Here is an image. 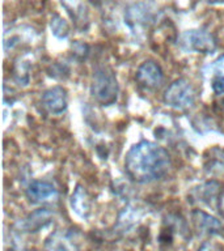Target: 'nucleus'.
<instances>
[{
  "label": "nucleus",
  "instance_id": "19",
  "mask_svg": "<svg viewBox=\"0 0 224 251\" xmlns=\"http://www.w3.org/2000/svg\"><path fill=\"white\" fill-rule=\"evenodd\" d=\"M220 154H222V157H220V158H222V161L224 162V151H220Z\"/></svg>",
  "mask_w": 224,
  "mask_h": 251
},
{
  "label": "nucleus",
  "instance_id": "9",
  "mask_svg": "<svg viewBox=\"0 0 224 251\" xmlns=\"http://www.w3.org/2000/svg\"><path fill=\"white\" fill-rule=\"evenodd\" d=\"M45 251H79L70 231L58 230L46 239Z\"/></svg>",
  "mask_w": 224,
  "mask_h": 251
},
{
  "label": "nucleus",
  "instance_id": "4",
  "mask_svg": "<svg viewBox=\"0 0 224 251\" xmlns=\"http://www.w3.org/2000/svg\"><path fill=\"white\" fill-rule=\"evenodd\" d=\"M181 47L188 52H200V54H211L216 49V41L214 35L207 30L192 29L185 31L181 35Z\"/></svg>",
  "mask_w": 224,
  "mask_h": 251
},
{
  "label": "nucleus",
  "instance_id": "10",
  "mask_svg": "<svg viewBox=\"0 0 224 251\" xmlns=\"http://www.w3.org/2000/svg\"><path fill=\"white\" fill-rule=\"evenodd\" d=\"M53 220V212L49 211L47 208H39L37 211L31 212L27 219L20 224V226L24 231L28 233H35L41 230L42 227L47 226Z\"/></svg>",
  "mask_w": 224,
  "mask_h": 251
},
{
  "label": "nucleus",
  "instance_id": "12",
  "mask_svg": "<svg viewBox=\"0 0 224 251\" xmlns=\"http://www.w3.org/2000/svg\"><path fill=\"white\" fill-rule=\"evenodd\" d=\"M71 207H72V211L79 215L80 217H88L90 212V200L89 196L86 194L85 188L83 186H76L74 194L71 196Z\"/></svg>",
  "mask_w": 224,
  "mask_h": 251
},
{
  "label": "nucleus",
  "instance_id": "3",
  "mask_svg": "<svg viewBox=\"0 0 224 251\" xmlns=\"http://www.w3.org/2000/svg\"><path fill=\"white\" fill-rule=\"evenodd\" d=\"M164 102L177 110L190 109L196 102V90L186 78H178L164 92Z\"/></svg>",
  "mask_w": 224,
  "mask_h": 251
},
{
  "label": "nucleus",
  "instance_id": "18",
  "mask_svg": "<svg viewBox=\"0 0 224 251\" xmlns=\"http://www.w3.org/2000/svg\"><path fill=\"white\" fill-rule=\"evenodd\" d=\"M207 3H210V4H223L224 0H207Z\"/></svg>",
  "mask_w": 224,
  "mask_h": 251
},
{
  "label": "nucleus",
  "instance_id": "5",
  "mask_svg": "<svg viewBox=\"0 0 224 251\" xmlns=\"http://www.w3.org/2000/svg\"><path fill=\"white\" fill-rule=\"evenodd\" d=\"M155 16V9L149 3L138 1L131 4L125 12V23L129 25L130 29H139L141 26H147Z\"/></svg>",
  "mask_w": 224,
  "mask_h": 251
},
{
  "label": "nucleus",
  "instance_id": "17",
  "mask_svg": "<svg viewBox=\"0 0 224 251\" xmlns=\"http://www.w3.org/2000/svg\"><path fill=\"white\" fill-rule=\"evenodd\" d=\"M72 49H74L75 55H78L80 58H84V56L88 54V46H86L85 43L76 42L74 46H72Z\"/></svg>",
  "mask_w": 224,
  "mask_h": 251
},
{
  "label": "nucleus",
  "instance_id": "6",
  "mask_svg": "<svg viewBox=\"0 0 224 251\" xmlns=\"http://www.w3.org/2000/svg\"><path fill=\"white\" fill-rule=\"evenodd\" d=\"M135 80L140 86L147 89H155L161 85L164 80V74L161 67L155 60H145L138 67Z\"/></svg>",
  "mask_w": 224,
  "mask_h": 251
},
{
  "label": "nucleus",
  "instance_id": "14",
  "mask_svg": "<svg viewBox=\"0 0 224 251\" xmlns=\"http://www.w3.org/2000/svg\"><path fill=\"white\" fill-rule=\"evenodd\" d=\"M62 4L72 16V19L76 20V23H85V8L80 0H62Z\"/></svg>",
  "mask_w": 224,
  "mask_h": 251
},
{
  "label": "nucleus",
  "instance_id": "8",
  "mask_svg": "<svg viewBox=\"0 0 224 251\" xmlns=\"http://www.w3.org/2000/svg\"><path fill=\"white\" fill-rule=\"evenodd\" d=\"M45 109L51 114H62L67 109V92L62 86H53L42 96Z\"/></svg>",
  "mask_w": 224,
  "mask_h": 251
},
{
  "label": "nucleus",
  "instance_id": "1",
  "mask_svg": "<svg viewBox=\"0 0 224 251\" xmlns=\"http://www.w3.org/2000/svg\"><path fill=\"white\" fill-rule=\"evenodd\" d=\"M170 169V157L163 147L143 140L133 145L125 157V170L137 183H151L161 179Z\"/></svg>",
  "mask_w": 224,
  "mask_h": 251
},
{
  "label": "nucleus",
  "instance_id": "20",
  "mask_svg": "<svg viewBox=\"0 0 224 251\" xmlns=\"http://www.w3.org/2000/svg\"><path fill=\"white\" fill-rule=\"evenodd\" d=\"M222 103H223V106H224V98H223V102H222Z\"/></svg>",
  "mask_w": 224,
  "mask_h": 251
},
{
  "label": "nucleus",
  "instance_id": "11",
  "mask_svg": "<svg viewBox=\"0 0 224 251\" xmlns=\"http://www.w3.org/2000/svg\"><path fill=\"white\" fill-rule=\"evenodd\" d=\"M193 220L196 224V229L200 233H206V234H218L222 230V223L219 220L215 219L214 216L208 215L206 212L196 209L193 212Z\"/></svg>",
  "mask_w": 224,
  "mask_h": 251
},
{
  "label": "nucleus",
  "instance_id": "15",
  "mask_svg": "<svg viewBox=\"0 0 224 251\" xmlns=\"http://www.w3.org/2000/svg\"><path fill=\"white\" fill-rule=\"evenodd\" d=\"M50 29L51 33L56 37V38H67L70 34V25L66 20L63 19L62 16L54 15L50 20Z\"/></svg>",
  "mask_w": 224,
  "mask_h": 251
},
{
  "label": "nucleus",
  "instance_id": "7",
  "mask_svg": "<svg viewBox=\"0 0 224 251\" xmlns=\"http://www.w3.org/2000/svg\"><path fill=\"white\" fill-rule=\"evenodd\" d=\"M28 199L33 203H43L56 199L58 191L53 183L46 180H33L27 188Z\"/></svg>",
  "mask_w": 224,
  "mask_h": 251
},
{
  "label": "nucleus",
  "instance_id": "13",
  "mask_svg": "<svg viewBox=\"0 0 224 251\" xmlns=\"http://www.w3.org/2000/svg\"><path fill=\"white\" fill-rule=\"evenodd\" d=\"M212 75L211 88L215 94L224 93V55L218 58L215 62L210 66Z\"/></svg>",
  "mask_w": 224,
  "mask_h": 251
},
{
  "label": "nucleus",
  "instance_id": "2",
  "mask_svg": "<svg viewBox=\"0 0 224 251\" xmlns=\"http://www.w3.org/2000/svg\"><path fill=\"white\" fill-rule=\"evenodd\" d=\"M90 93L98 103L104 106L113 105L119 93V85L113 71L108 67H101L94 71Z\"/></svg>",
  "mask_w": 224,
  "mask_h": 251
},
{
  "label": "nucleus",
  "instance_id": "16",
  "mask_svg": "<svg viewBox=\"0 0 224 251\" xmlns=\"http://www.w3.org/2000/svg\"><path fill=\"white\" fill-rule=\"evenodd\" d=\"M198 188V198H199L202 201H206L207 204H210L212 200H215L218 198V194H219L220 184L218 182H207V183L202 184L200 187Z\"/></svg>",
  "mask_w": 224,
  "mask_h": 251
}]
</instances>
